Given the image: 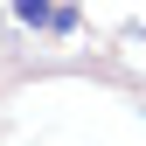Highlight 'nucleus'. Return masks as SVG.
<instances>
[{"mask_svg":"<svg viewBox=\"0 0 146 146\" xmlns=\"http://www.w3.org/2000/svg\"><path fill=\"white\" fill-rule=\"evenodd\" d=\"M14 21H28V28H49V21H56V7H49V0H14Z\"/></svg>","mask_w":146,"mask_h":146,"instance_id":"f257e3e1","label":"nucleus"}]
</instances>
